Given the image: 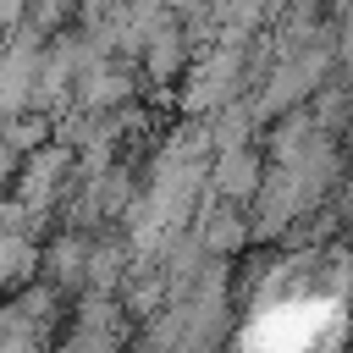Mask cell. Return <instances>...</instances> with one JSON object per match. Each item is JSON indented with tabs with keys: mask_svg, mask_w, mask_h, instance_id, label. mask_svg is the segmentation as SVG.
I'll use <instances>...</instances> for the list:
<instances>
[{
	"mask_svg": "<svg viewBox=\"0 0 353 353\" xmlns=\"http://www.w3.org/2000/svg\"><path fill=\"white\" fill-rule=\"evenodd\" d=\"M336 298L325 292H287L259 303V314L243 325L237 353H331L336 342Z\"/></svg>",
	"mask_w": 353,
	"mask_h": 353,
	"instance_id": "obj_1",
	"label": "cell"
}]
</instances>
